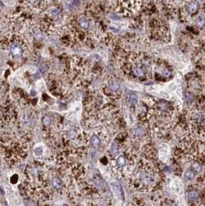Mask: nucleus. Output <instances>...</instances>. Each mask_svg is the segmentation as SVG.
<instances>
[{
  "instance_id": "423d86ee",
  "label": "nucleus",
  "mask_w": 205,
  "mask_h": 206,
  "mask_svg": "<svg viewBox=\"0 0 205 206\" xmlns=\"http://www.w3.org/2000/svg\"><path fill=\"white\" fill-rule=\"evenodd\" d=\"M195 178L196 171H194L193 170H191V169H188V170L186 171L185 174H184V179L187 181H192L193 180H194Z\"/></svg>"
},
{
  "instance_id": "20e7f679",
  "label": "nucleus",
  "mask_w": 205,
  "mask_h": 206,
  "mask_svg": "<svg viewBox=\"0 0 205 206\" xmlns=\"http://www.w3.org/2000/svg\"><path fill=\"white\" fill-rule=\"evenodd\" d=\"M10 53L14 58H21L23 55L22 46L17 43H13L10 45Z\"/></svg>"
},
{
  "instance_id": "6e6552de",
  "label": "nucleus",
  "mask_w": 205,
  "mask_h": 206,
  "mask_svg": "<svg viewBox=\"0 0 205 206\" xmlns=\"http://www.w3.org/2000/svg\"><path fill=\"white\" fill-rule=\"evenodd\" d=\"M90 144L92 145V146L94 147H100L101 144V141L100 139L97 136L94 135L92 137V138L90 139Z\"/></svg>"
},
{
  "instance_id": "9d476101",
  "label": "nucleus",
  "mask_w": 205,
  "mask_h": 206,
  "mask_svg": "<svg viewBox=\"0 0 205 206\" xmlns=\"http://www.w3.org/2000/svg\"><path fill=\"white\" fill-rule=\"evenodd\" d=\"M109 88L112 90V91H116L117 90L120 88V84L116 80H112L109 83Z\"/></svg>"
},
{
  "instance_id": "f03ea898",
  "label": "nucleus",
  "mask_w": 205,
  "mask_h": 206,
  "mask_svg": "<svg viewBox=\"0 0 205 206\" xmlns=\"http://www.w3.org/2000/svg\"><path fill=\"white\" fill-rule=\"evenodd\" d=\"M190 120L192 127L197 133L205 135V108L192 112Z\"/></svg>"
},
{
  "instance_id": "ddd939ff",
  "label": "nucleus",
  "mask_w": 205,
  "mask_h": 206,
  "mask_svg": "<svg viewBox=\"0 0 205 206\" xmlns=\"http://www.w3.org/2000/svg\"><path fill=\"white\" fill-rule=\"evenodd\" d=\"M62 184H63L62 181L59 179H58V178H55V179L53 180V186L55 188H56V189L61 188Z\"/></svg>"
},
{
  "instance_id": "f8f14e48",
  "label": "nucleus",
  "mask_w": 205,
  "mask_h": 206,
  "mask_svg": "<svg viewBox=\"0 0 205 206\" xmlns=\"http://www.w3.org/2000/svg\"><path fill=\"white\" fill-rule=\"evenodd\" d=\"M195 24L197 25V26H198V27H200V28L203 27L205 24L204 17L202 16H198V17H197V18L196 19V20H195Z\"/></svg>"
},
{
  "instance_id": "0eeeda50",
  "label": "nucleus",
  "mask_w": 205,
  "mask_h": 206,
  "mask_svg": "<svg viewBox=\"0 0 205 206\" xmlns=\"http://www.w3.org/2000/svg\"><path fill=\"white\" fill-rule=\"evenodd\" d=\"M116 165L119 168H123V167L126 166V158L123 155H121L119 156L116 159Z\"/></svg>"
},
{
  "instance_id": "4468645a",
  "label": "nucleus",
  "mask_w": 205,
  "mask_h": 206,
  "mask_svg": "<svg viewBox=\"0 0 205 206\" xmlns=\"http://www.w3.org/2000/svg\"><path fill=\"white\" fill-rule=\"evenodd\" d=\"M52 123V119L51 117H49V115H45V116H44L43 118V124L44 126H49V125L51 124Z\"/></svg>"
},
{
  "instance_id": "dca6fc26",
  "label": "nucleus",
  "mask_w": 205,
  "mask_h": 206,
  "mask_svg": "<svg viewBox=\"0 0 205 206\" xmlns=\"http://www.w3.org/2000/svg\"><path fill=\"white\" fill-rule=\"evenodd\" d=\"M137 100H138V99H137V97H136V96L135 95V94H132V95H130V103L132 104V105H135V104L137 103Z\"/></svg>"
},
{
  "instance_id": "1a4fd4ad",
  "label": "nucleus",
  "mask_w": 205,
  "mask_h": 206,
  "mask_svg": "<svg viewBox=\"0 0 205 206\" xmlns=\"http://www.w3.org/2000/svg\"><path fill=\"white\" fill-rule=\"evenodd\" d=\"M79 24L81 27L83 28V29H85V30L88 29L90 26L89 21H88V20L86 18H80L79 19Z\"/></svg>"
},
{
  "instance_id": "f3484780",
  "label": "nucleus",
  "mask_w": 205,
  "mask_h": 206,
  "mask_svg": "<svg viewBox=\"0 0 205 206\" xmlns=\"http://www.w3.org/2000/svg\"><path fill=\"white\" fill-rule=\"evenodd\" d=\"M43 148H42L41 147H38L34 151L35 155H37V156H41L43 155Z\"/></svg>"
},
{
  "instance_id": "2eb2a0df",
  "label": "nucleus",
  "mask_w": 205,
  "mask_h": 206,
  "mask_svg": "<svg viewBox=\"0 0 205 206\" xmlns=\"http://www.w3.org/2000/svg\"><path fill=\"white\" fill-rule=\"evenodd\" d=\"M111 151H112L113 155H116L117 153H118L119 151V147H118V145H116V143H113L112 145V146H111Z\"/></svg>"
},
{
  "instance_id": "9b49d317",
  "label": "nucleus",
  "mask_w": 205,
  "mask_h": 206,
  "mask_svg": "<svg viewBox=\"0 0 205 206\" xmlns=\"http://www.w3.org/2000/svg\"><path fill=\"white\" fill-rule=\"evenodd\" d=\"M188 198L191 202H194V201L197 200V198H198V193H197V192H196L194 190L189 192V193H188Z\"/></svg>"
},
{
  "instance_id": "7ed1b4c3",
  "label": "nucleus",
  "mask_w": 205,
  "mask_h": 206,
  "mask_svg": "<svg viewBox=\"0 0 205 206\" xmlns=\"http://www.w3.org/2000/svg\"><path fill=\"white\" fill-rule=\"evenodd\" d=\"M119 2L124 12H129L130 14L138 9L140 4V0H119Z\"/></svg>"
},
{
  "instance_id": "f257e3e1",
  "label": "nucleus",
  "mask_w": 205,
  "mask_h": 206,
  "mask_svg": "<svg viewBox=\"0 0 205 206\" xmlns=\"http://www.w3.org/2000/svg\"><path fill=\"white\" fill-rule=\"evenodd\" d=\"M134 181L140 190H150L156 185L158 174L155 169L148 165L143 164L134 173Z\"/></svg>"
},
{
  "instance_id": "39448f33",
  "label": "nucleus",
  "mask_w": 205,
  "mask_h": 206,
  "mask_svg": "<svg viewBox=\"0 0 205 206\" xmlns=\"http://www.w3.org/2000/svg\"><path fill=\"white\" fill-rule=\"evenodd\" d=\"M184 6H186V7H187V12L191 14L195 13L198 10V5L194 1H187L184 4Z\"/></svg>"
}]
</instances>
